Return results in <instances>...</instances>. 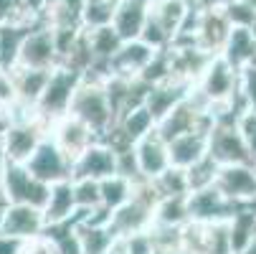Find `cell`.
<instances>
[{
  "mask_svg": "<svg viewBox=\"0 0 256 254\" xmlns=\"http://www.w3.org/2000/svg\"><path fill=\"white\" fill-rule=\"evenodd\" d=\"M193 89L210 104L216 117L221 115H238L244 107L238 99V69H234L221 54H216L208 66L200 71Z\"/></svg>",
  "mask_w": 256,
  "mask_h": 254,
  "instance_id": "6da1fadb",
  "label": "cell"
},
{
  "mask_svg": "<svg viewBox=\"0 0 256 254\" xmlns=\"http://www.w3.org/2000/svg\"><path fill=\"white\" fill-rule=\"evenodd\" d=\"M102 82H104V77L94 74V71L82 74V82H79L74 99H71V107H68V115L79 117L86 127H92V132L96 137L104 140L109 135V130L114 127V115L109 110Z\"/></svg>",
  "mask_w": 256,
  "mask_h": 254,
  "instance_id": "7a4b0ae2",
  "label": "cell"
},
{
  "mask_svg": "<svg viewBox=\"0 0 256 254\" xmlns=\"http://www.w3.org/2000/svg\"><path fill=\"white\" fill-rule=\"evenodd\" d=\"M79 82H82V74L66 64H58L51 69L46 89H44L41 99L36 102V117L46 127H51L58 117L68 115V107H71V99H74Z\"/></svg>",
  "mask_w": 256,
  "mask_h": 254,
  "instance_id": "3957f363",
  "label": "cell"
},
{
  "mask_svg": "<svg viewBox=\"0 0 256 254\" xmlns=\"http://www.w3.org/2000/svg\"><path fill=\"white\" fill-rule=\"evenodd\" d=\"M208 155L218 163V165H228V163H254L246 142L236 127V117L234 115H221L216 117L210 132H208Z\"/></svg>",
  "mask_w": 256,
  "mask_h": 254,
  "instance_id": "277c9868",
  "label": "cell"
},
{
  "mask_svg": "<svg viewBox=\"0 0 256 254\" xmlns=\"http://www.w3.org/2000/svg\"><path fill=\"white\" fill-rule=\"evenodd\" d=\"M0 191L8 198V203H28L36 208H44L51 186L33 178L23 163H8L3 178H0Z\"/></svg>",
  "mask_w": 256,
  "mask_h": 254,
  "instance_id": "5b68a950",
  "label": "cell"
},
{
  "mask_svg": "<svg viewBox=\"0 0 256 254\" xmlns=\"http://www.w3.org/2000/svg\"><path fill=\"white\" fill-rule=\"evenodd\" d=\"M213 186L236 206H256V163L218 165Z\"/></svg>",
  "mask_w": 256,
  "mask_h": 254,
  "instance_id": "8992f818",
  "label": "cell"
},
{
  "mask_svg": "<svg viewBox=\"0 0 256 254\" xmlns=\"http://www.w3.org/2000/svg\"><path fill=\"white\" fill-rule=\"evenodd\" d=\"M48 135V127L38 120V117H26V120H13L6 132L0 135L3 137V148L8 155V163H23L33 155V150L41 145V140Z\"/></svg>",
  "mask_w": 256,
  "mask_h": 254,
  "instance_id": "52a82bcc",
  "label": "cell"
},
{
  "mask_svg": "<svg viewBox=\"0 0 256 254\" xmlns=\"http://www.w3.org/2000/svg\"><path fill=\"white\" fill-rule=\"evenodd\" d=\"M58 64H61V59H58V49H56V41H54V31L48 26H44V23L28 28V33L23 36L16 66L54 69Z\"/></svg>",
  "mask_w": 256,
  "mask_h": 254,
  "instance_id": "ba28073f",
  "label": "cell"
},
{
  "mask_svg": "<svg viewBox=\"0 0 256 254\" xmlns=\"http://www.w3.org/2000/svg\"><path fill=\"white\" fill-rule=\"evenodd\" d=\"M26 168L33 178L44 180V183H58V180L71 178V158L58 148V145L46 135L41 145L33 150V155L26 160Z\"/></svg>",
  "mask_w": 256,
  "mask_h": 254,
  "instance_id": "9c48e42d",
  "label": "cell"
},
{
  "mask_svg": "<svg viewBox=\"0 0 256 254\" xmlns=\"http://www.w3.org/2000/svg\"><path fill=\"white\" fill-rule=\"evenodd\" d=\"M117 173V148L112 142L96 137L71 160V178H94L102 180Z\"/></svg>",
  "mask_w": 256,
  "mask_h": 254,
  "instance_id": "30bf717a",
  "label": "cell"
},
{
  "mask_svg": "<svg viewBox=\"0 0 256 254\" xmlns=\"http://www.w3.org/2000/svg\"><path fill=\"white\" fill-rule=\"evenodd\" d=\"M236 211V203H231L213 183L196 188L188 193V213L190 221L213 224V221H228Z\"/></svg>",
  "mask_w": 256,
  "mask_h": 254,
  "instance_id": "8fae6325",
  "label": "cell"
},
{
  "mask_svg": "<svg viewBox=\"0 0 256 254\" xmlns=\"http://www.w3.org/2000/svg\"><path fill=\"white\" fill-rule=\"evenodd\" d=\"M228 33H231V21L226 18L224 6L206 8L198 16V26H196V33H193V44L200 46L206 54L216 56V54H221V49H224V44L228 39Z\"/></svg>",
  "mask_w": 256,
  "mask_h": 254,
  "instance_id": "7c38bea8",
  "label": "cell"
},
{
  "mask_svg": "<svg viewBox=\"0 0 256 254\" xmlns=\"http://www.w3.org/2000/svg\"><path fill=\"white\" fill-rule=\"evenodd\" d=\"M46 231L44 208H36L28 203H8L3 216V234L28 241L33 236H41Z\"/></svg>",
  "mask_w": 256,
  "mask_h": 254,
  "instance_id": "4fadbf2b",
  "label": "cell"
},
{
  "mask_svg": "<svg viewBox=\"0 0 256 254\" xmlns=\"http://www.w3.org/2000/svg\"><path fill=\"white\" fill-rule=\"evenodd\" d=\"M132 153H134V160H137V168H140V175L142 178H158L165 168H170V153H168V142L165 137L152 130L144 137H140L134 145H132Z\"/></svg>",
  "mask_w": 256,
  "mask_h": 254,
  "instance_id": "5bb4252c",
  "label": "cell"
},
{
  "mask_svg": "<svg viewBox=\"0 0 256 254\" xmlns=\"http://www.w3.org/2000/svg\"><path fill=\"white\" fill-rule=\"evenodd\" d=\"M152 56H155V49L148 46L144 41H140V39L122 41V46L117 49V54L109 59L106 74L124 77V79H137L142 74V69L150 64Z\"/></svg>",
  "mask_w": 256,
  "mask_h": 254,
  "instance_id": "9a60e30c",
  "label": "cell"
},
{
  "mask_svg": "<svg viewBox=\"0 0 256 254\" xmlns=\"http://www.w3.org/2000/svg\"><path fill=\"white\" fill-rule=\"evenodd\" d=\"M48 137L58 145V148L74 160L89 142H94L96 140V135L92 132V127H86L79 117H74V115H64V117H58L51 127H48Z\"/></svg>",
  "mask_w": 256,
  "mask_h": 254,
  "instance_id": "2e32d148",
  "label": "cell"
},
{
  "mask_svg": "<svg viewBox=\"0 0 256 254\" xmlns=\"http://www.w3.org/2000/svg\"><path fill=\"white\" fill-rule=\"evenodd\" d=\"M190 87H193V84L182 82V79H178V77H170V79H162V82L148 87V94H144V102H142V104L148 107L150 115L155 117V125L188 97Z\"/></svg>",
  "mask_w": 256,
  "mask_h": 254,
  "instance_id": "e0dca14e",
  "label": "cell"
},
{
  "mask_svg": "<svg viewBox=\"0 0 256 254\" xmlns=\"http://www.w3.org/2000/svg\"><path fill=\"white\" fill-rule=\"evenodd\" d=\"M208 132L210 130H190V132H182V135L168 140L170 165L188 170L190 165H196L198 160H203L208 155Z\"/></svg>",
  "mask_w": 256,
  "mask_h": 254,
  "instance_id": "ac0fdd59",
  "label": "cell"
},
{
  "mask_svg": "<svg viewBox=\"0 0 256 254\" xmlns=\"http://www.w3.org/2000/svg\"><path fill=\"white\" fill-rule=\"evenodd\" d=\"M76 201H74V191H71V178L58 180V183H51L48 198L44 203V219L46 226H56V224H66L74 221L76 216Z\"/></svg>",
  "mask_w": 256,
  "mask_h": 254,
  "instance_id": "d6986e66",
  "label": "cell"
},
{
  "mask_svg": "<svg viewBox=\"0 0 256 254\" xmlns=\"http://www.w3.org/2000/svg\"><path fill=\"white\" fill-rule=\"evenodd\" d=\"M150 6H152V0H120L117 3L112 26L122 41L140 39V31L150 16Z\"/></svg>",
  "mask_w": 256,
  "mask_h": 254,
  "instance_id": "ffe728a7",
  "label": "cell"
},
{
  "mask_svg": "<svg viewBox=\"0 0 256 254\" xmlns=\"http://www.w3.org/2000/svg\"><path fill=\"white\" fill-rule=\"evenodd\" d=\"M86 41H89V49H92V69L94 74H102L106 77V66H109V59L117 54V49L122 46V39L120 33L114 31V26H102V28H94V31H86ZM86 74V71H84Z\"/></svg>",
  "mask_w": 256,
  "mask_h": 254,
  "instance_id": "44dd1931",
  "label": "cell"
},
{
  "mask_svg": "<svg viewBox=\"0 0 256 254\" xmlns=\"http://www.w3.org/2000/svg\"><path fill=\"white\" fill-rule=\"evenodd\" d=\"M10 74H13V82H16L18 104L36 110V102L41 99V94H44V89H46V82H48L51 69H26V66H13V69H10Z\"/></svg>",
  "mask_w": 256,
  "mask_h": 254,
  "instance_id": "7402d4cb",
  "label": "cell"
},
{
  "mask_svg": "<svg viewBox=\"0 0 256 254\" xmlns=\"http://www.w3.org/2000/svg\"><path fill=\"white\" fill-rule=\"evenodd\" d=\"M221 56L234 69H244L246 64H254L256 61V33L248 28L231 26V33L221 49Z\"/></svg>",
  "mask_w": 256,
  "mask_h": 254,
  "instance_id": "603a6c76",
  "label": "cell"
},
{
  "mask_svg": "<svg viewBox=\"0 0 256 254\" xmlns=\"http://www.w3.org/2000/svg\"><path fill=\"white\" fill-rule=\"evenodd\" d=\"M188 0H152L150 16L158 21V26L170 36V41H175V36L188 16Z\"/></svg>",
  "mask_w": 256,
  "mask_h": 254,
  "instance_id": "cb8c5ba5",
  "label": "cell"
},
{
  "mask_svg": "<svg viewBox=\"0 0 256 254\" xmlns=\"http://www.w3.org/2000/svg\"><path fill=\"white\" fill-rule=\"evenodd\" d=\"M134 183L137 180L122 175V173H112L99 180V193H102V208L104 211H114L122 203H127L134 193Z\"/></svg>",
  "mask_w": 256,
  "mask_h": 254,
  "instance_id": "d4e9b609",
  "label": "cell"
},
{
  "mask_svg": "<svg viewBox=\"0 0 256 254\" xmlns=\"http://www.w3.org/2000/svg\"><path fill=\"white\" fill-rule=\"evenodd\" d=\"M190 221L188 196H165L155 203L152 226H182Z\"/></svg>",
  "mask_w": 256,
  "mask_h": 254,
  "instance_id": "484cf974",
  "label": "cell"
},
{
  "mask_svg": "<svg viewBox=\"0 0 256 254\" xmlns=\"http://www.w3.org/2000/svg\"><path fill=\"white\" fill-rule=\"evenodd\" d=\"M254 234H256V206H236L234 216L228 219V236L234 254H238Z\"/></svg>",
  "mask_w": 256,
  "mask_h": 254,
  "instance_id": "4316f807",
  "label": "cell"
},
{
  "mask_svg": "<svg viewBox=\"0 0 256 254\" xmlns=\"http://www.w3.org/2000/svg\"><path fill=\"white\" fill-rule=\"evenodd\" d=\"M26 33H28V26H20V23L0 26V69H13L16 66Z\"/></svg>",
  "mask_w": 256,
  "mask_h": 254,
  "instance_id": "83f0119b",
  "label": "cell"
},
{
  "mask_svg": "<svg viewBox=\"0 0 256 254\" xmlns=\"http://www.w3.org/2000/svg\"><path fill=\"white\" fill-rule=\"evenodd\" d=\"M120 0H84L82 3V28L94 31L102 26H109L114 18Z\"/></svg>",
  "mask_w": 256,
  "mask_h": 254,
  "instance_id": "f1b7e54d",
  "label": "cell"
},
{
  "mask_svg": "<svg viewBox=\"0 0 256 254\" xmlns=\"http://www.w3.org/2000/svg\"><path fill=\"white\" fill-rule=\"evenodd\" d=\"M152 186L158 191L160 198L165 196H188L190 193V180H188V170L182 168H165L158 178H152Z\"/></svg>",
  "mask_w": 256,
  "mask_h": 254,
  "instance_id": "f546056e",
  "label": "cell"
},
{
  "mask_svg": "<svg viewBox=\"0 0 256 254\" xmlns=\"http://www.w3.org/2000/svg\"><path fill=\"white\" fill-rule=\"evenodd\" d=\"M203 254H234L228 221H213L203 224Z\"/></svg>",
  "mask_w": 256,
  "mask_h": 254,
  "instance_id": "4dcf8cb0",
  "label": "cell"
},
{
  "mask_svg": "<svg viewBox=\"0 0 256 254\" xmlns=\"http://www.w3.org/2000/svg\"><path fill=\"white\" fill-rule=\"evenodd\" d=\"M71 191L79 211H96L102 208V193H99V180L94 178H71Z\"/></svg>",
  "mask_w": 256,
  "mask_h": 254,
  "instance_id": "1f68e13d",
  "label": "cell"
},
{
  "mask_svg": "<svg viewBox=\"0 0 256 254\" xmlns=\"http://www.w3.org/2000/svg\"><path fill=\"white\" fill-rule=\"evenodd\" d=\"M172 77V66H170V51L168 49H162V51H155V56L150 59V64L142 69V74L137 77L142 84H148V87H152V84H158V82H162V79H170Z\"/></svg>",
  "mask_w": 256,
  "mask_h": 254,
  "instance_id": "d6a6232c",
  "label": "cell"
},
{
  "mask_svg": "<svg viewBox=\"0 0 256 254\" xmlns=\"http://www.w3.org/2000/svg\"><path fill=\"white\" fill-rule=\"evenodd\" d=\"M238 99L244 110L256 112V61L238 69Z\"/></svg>",
  "mask_w": 256,
  "mask_h": 254,
  "instance_id": "836d02e7",
  "label": "cell"
},
{
  "mask_svg": "<svg viewBox=\"0 0 256 254\" xmlns=\"http://www.w3.org/2000/svg\"><path fill=\"white\" fill-rule=\"evenodd\" d=\"M224 11H226V18L231 21V26L248 28V31L256 33V11L248 8L244 0H226V3H224Z\"/></svg>",
  "mask_w": 256,
  "mask_h": 254,
  "instance_id": "e575fe53",
  "label": "cell"
},
{
  "mask_svg": "<svg viewBox=\"0 0 256 254\" xmlns=\"http://www.w3.org/2000/svg\"><path fill=\"white\" fill-rule=\"evenodd\" d=\"M216 173H218V163H216L210 155H206L203 160H198L196 165H190V168H188L190 191L203 188V186H210V183H213V178H216Z\"/></svg>",
  "mask_w": 256,
  "mask_h": 254,
  "instance_id": "d590c367",
  "label": "cell"
},
{
  "mask_svg": "<svg viewBox=\"0 0 256 254\" xmlns=\"http://www.w3.org/2000/svg\"><path fill=\"white\" fill-rule=\"evenodd\" d=\"M236 127H238V132H241V137L246 142V150H248L251 160L256 163V112L241 110L236 115Z\"/></svg>",
  "mask_w": 256,
  "mask_h": 254,
  "instance_id": "8d00e7d4",
  "label": "cell"
},
{
  "mask_svg": "<svg viewBox=\"0 0 256 254\" xmlns=\"http://www.w3.org/2000/svg\"><path fill=\"white\" fill-rule=\"evenodd\" d=\"M124 249L127 254H155V239L150 231H140L132 236H124Z\"/></svg>",
  "mask_w": 256,
  "mask_h": 254,
  "instance_id": "74e56055",
  "label": "cell"
},
{
  "mask_svg": "<svg viewBox=\"0 0 256 254\" xmlns=\"http://www.w3.org/2000/svg\"><path fill=\"white\" fill-rule=\"evenodd\" d=\"M16 102H18V94H16V82H13L10 69H0V104L13 107Z\"/></svg>",
  "mask_w": 256,
  "mask_h": 254,
  "instance_id": "f35d334b",
  "label": "cell"
},
{
  "mask_svg": "<svg viewBox=\"0 0 256 254\" xmlns=\"http://www.w3.org/2000/svg\"><path fill=\"white\" fill-rule=\"evenodd\" d=\"M20 254H58L56 251V244L48 234H41V236H33L28 241H23V251Z\"/></svg>",
  "mask_w": 256,
  "mask_h": 254,
  "instance_id": "ab89813d",
  "label": "cell"
},
{
  "mask_svg": "<svg viewBox=\"0 0 256 254\" xmlns=\"http://www.w3.org/2000/svg\"><path fill=\"white\" fill-rule=\"evenodd\" d=\"M23 251V241L0 234V254H20Z\"/></svg>",
  "mask_w": 256,
  "mask_h": 254,
  "instance_id": "60d3db41",
  "label": "cell"
},
{
  "mask_svg": "<svg viewBox=\"0 0 256 254\" xmlns=\"http://www.w3.org/2000/svg\"><path fill=\"white\" fill-rule=\"evenodd\" d=\"M190 6H196V8H200V11H206V8H218V6H224L226 0H188Z\"/></svg>",
  "mask_w": 256,
  "mask_h": 254,
  "instance_id": "b9f144b4",
  "label": "cell"
},
{
  "mask_svg": "<svg viewBox=\"0 0 256 254\" xmlns=\"http://www.w3.org/2000/svg\"><path fill=\"white\" fill-rule=\"evenodd\" d=\"M106 254H127V249H124V239L117 236V239L112 241V246L106 249Z\"/></svg>",
  "mask_w": 256,
  "mask_h": 254,
  "instance_id": "7bdbcfd3",
  "label": "cell"
},
{
  "mask_svg": "<svg viewBox=\"0 0 256 254\" xmlns=\"http://www.w3.org/2000/svg\"><path fill=\"white\" fill-rule=\"evenodd\" d=\"M6 168H8V155H6V148H3V137H0V178H3Z\"/></svg>",
  "mask_w": 256,
  "mask_h": 254,
  "instance_id": "ee69618b",
  "label": "cell"
},
{
  "mask_svg": "<svg viewBox=\"0 0 256 254\" xmlns=\"http://www.w3.org/2000/svg\"><path fill=\"white\" fill-rule=\"evenodd\" d=\"M238 254H256V234H254V236L246 241V246H244Z\"/></svg>",
  "mask_w": 256,
  "mask_h": 254,
  "instance_id": "f6af8a7d",
  "label": "cell"
},
{
  "mask_svg": "<svg viewBox=\"0 0 256 254\" xmlns=\"http://www.w3.org/2000/svg\"><path fill=\"white\" fill-rule=\"evenodd\" d=\"M6 206H8V198L3 196V191H0V234H3V216H6Z\"/></svg>",
  "mask_w": 256,
  "mask_h": 254,
  "instance_id": "bcb514c9",
  "label": "cell"
},
{
  "mask_svg": "<svg viewBox=\"0 0 256 254\" xmlns=\"http://www.w3.org/2000/svg\"><path fill=\"white\" fill-rule=\"evenodd\" d=\"M244 3H246L248 8H254V11H256V0H244Z\"/></svg>",
  "mask_w": 256,
  "mask_h": 254,
  "instance_id": "7dc6e473",
  "label": "cell"
}]
</instances>
